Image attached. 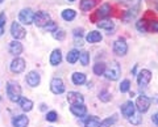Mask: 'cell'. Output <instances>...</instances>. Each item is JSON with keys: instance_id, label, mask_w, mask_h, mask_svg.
<instances>
[{"instance_id": "b9f144b4", "label": "cell", "mask_w": 158, "mask_h": 127, "mask_svg": "<svg viewBox=\"0 0 158 127\" xmlns=\"http://www.w3.org/2000/svg\"><path fill=\"white\" fill-rule=\"evenodd\" d=\"M152 121H153V122H154V123H156V125L158 126V113H156L154 115H153V117H152Z\"/></svg>"}, {"instance_id": "d6986e66", "label": "cell", "mask_w": 158, "mask_h": 127, "mask_svg": "<svg viewBox=\"0 0 158 127\" xmlns=\"http://www.w3.org/2000/svg\"><path fill=\"white\" fill-rule=\"evenodd\" d=\"M102 34L96 32V30H94V32H90L87 34V37H86V41L88 43H96V42H100L102 41Z\"/></svg>"}, {"instance_id": "f1b7e54d", "label": "cell", "mask_w": 158, "mask_h": 127, "mask_svg": "<svg viewBox=\"0 0 158 127\" xmlns=\"http://www.w3.org/2000/svg\"><path fill=\"white\" fill-rule=\"evenodd\" d=\"M117 121V115H112L111 118H106L104 121L100 122V127H111Z\"/></svg>"}, {"instance_id": "7a4b0ae2", "label": "cell", "mask_w": 158, "mask_h": 127, "mask_svg": "<svg viewBox=\"0 0 158 127\" xmlns=\"http://www.w3.org/2000/svg\"><path fill=\"white\" fill-rule=\"evenodd\" d=\"M104 75H106V77L108 80H112V81L117 80L118 77H120V75H121V67H120V64H118L117 62H115V60L111 62V64L106 70Z\"/></svg>"}, {"instance_id": "6da1fadb", "label": "cell", "mask_w": 158, "mask_h": 127, "mask_svg": "<svg viewBox=\"0 0 158 127\" xmlns=\"http://www.w3.org/2000/svg\"><path fill=\"white\" fill-rule=\"evenodd\" d=\"M7 94L12 102H19L21 98V87L16 81H9L7 84Z\"/></svg>"}, {"instance_id": "60d3db41", "label": "cell", "mask_w": 158, "mask_h": 127, "mask_svg": "<svg viewBox=\"0 0 158 127\" xmlns=\"http://www.w3.org/2000/svg\"><path fill=\"white\" fill-rule=\"evenodd\" d=\"M78 36H79V37L83 36V29H82V28H81V29H75V30H74V37L77 38Z\"/></svg>"}, {"instance_id": "8d00e7d4", "label": "cell", "mask_w": 158, "mask_h": 127, "mask_svg": "<svg viewBox=\"0 0 158 127\" xmlns=\"http://www.w3.org/2000/svg\"><path fill=\"white\" fill-rule=\"evenodd\" d=\"M45 28H46V30H48V32H52V33H53V32L57 29V24L54 22V21H50Z\"/></svg>"}, {"instance_id": "5bb4252c", "label": "cell", "mask_w": 158, "mask_h": 127, "mask_svg": "<svg viewBox=\"0 0 158 127\" xmlns=\"http://www.w3.org/2000/svg\"><path fill=\"white\" fill-rule=\"evenodd\" d=\"M12 125H13V127H28L29 119L25 115H17L12 119Z\"/></svg>"}, {"instance_id": "d590c367", "label": "cell", "mask_w": 158, "mask_h": 127, "mask_svg": "<svg viewBox=\"0 0 158 127\" xmlns=\"http://www.w3.org/2000/svg\"><path fill=\"white\" fill-rule=\"evenodd\" d=\"M46 119L49 122H56L58 119V115H57L56 111H49V113L46 114Z\"/></svg>"}, {"instance_id": "44dd1931", "label": "cell", "mask_w": 158, "mask_h": 127, "mask_svg": "<svg viewBox=\"0 0 158 127\" xmlns=\"http://www.w3.org/2000/svg\"><path fill=\"white\" fill-rule=\"evenodd\" d=\"M19 104L24 111H31L33 109V102L29 98H25V97H21V98L19 100Z\"/></svg>"}, {"instance_id": "8992f818", "label": "cell", "mask_w": 158, "mask_h": 127, "mask_svg": "<svg viewBox=\"0 0 158 127\" xmlns=\"http://www.w3.org/2000/svg\"><path fill=\"white\" fill-rule=\"evenodd\" d=\"M11 34L15 40H23V38H25L27 36V32L25 29H24L21 25H20V22H13L12 26H11Z\"/></svg>"}, {"instance_id": "d4e9b609", "label": "cell", "mask_w": 158, "mask_h": 127, "mask_svg": "<svg viewBox=\"0 0 158 127\" xmlns=\"http://www.w3.org/2000/svg\"><path fill=\"white\" fill-rule=\"evenodd\" d=\"M136 28L138 32L141 33H146L149 30V22H146V20H138L136 22Z\"/></svg>"}, {"instance_id": "3957f363", "label": "cell", "mask_w": 158, "mask_h": 127, "mask_svg": "<svg viewBox=\"0 0 158 127\" xmlns=\"http://www.w3.org/2000/svg\"><path fill=\"white\" fill-rule=\"evenodd\" d=\"M33 22L36 24L37 26H40V28H45L48 24L50 22V16H49L48 12L40 11V12H37V13H34Z\"/></svg>"}, {"instance_id": "30bf717a", "label": "cell", "mask_w": 158, "mask_h": 127, "mask_svg": "<svg viewBox=\"0 0 158 127\" xmlns=\"http://www.w3.org/2000/svg\"><path fill=\"white\" fill-rule=\"evenodd\" d=\"M25 70V60L23 58H16L11 63V71L13 74H21Z\"/></svg>"}, {"instance_id": "52a82bcc", "label": "cell", "mask_w": 158, "mask_h": 127, "mask_svg": "<svg viewBox=\"0 0 158 127\" xmlns=\"http://www.w3.org/2000/svg\"><path fill=\"white\" fill-rule=\"evenodd\" d=\"M152 80V72L149 70H141L137 75V83L140 87H146Z\"/></svg>"}, {"instance_id": "f6af8a7d", "label": "cell", "mask_w": 158, "mask_h": 127, "mask_svg": "<svg viewBox=\"0 0 158 127\" xmlns=\"http://www.w3.org/2000/svg\"><path fill=\"white\" fill-rule=\"evenodd\" d=\"M3 2H4V0H0V4H2V3H3Z\"/></svg>"}, {"instance_id": "4dcf8cb0", "label": "cell", "mask_w": 158, "mask_h": 127, "mask_svg": "<svg viewBox=\"0 0 158 127\" xmlns=\"http://www.w3.org/2000/svg\"><path fill=\"white\" fill-rule=\"evenodd\" d=\"M79 60H81L82 66H87L90 63V54L87 51H82L81 55H79Z\"/></svg>"}, {"instance_id": "2e32d148", "label": "cell", "mask_w": 158, "mask_h": 127, "mask_svg": "<svg viewBox=\"0 0 158 127\" xmlns=\"http://www.w3.org/2000/svg\"><path fill=\"white\" fill-rule=\"evenodd\" d=\"M9 52H11L12 55H15V56L20 55V54L23 52V45L16 40L12 41L11 43H9Z\"/></svg>"}, {"instance_id": "836d02e7", "label": "cell", "mask_w": 158, "mask_h": 127, "mask_svg": "<svg viewBox=\"0 0 158 127\" xmlns=\"http://www.w3.org/2000/svg\"><path fill=\"white\" fill-rule=\"evenodd\" d=\"M128 119H129V122H131L132 125H136V126H137V125H140L141 122H142V117L138 115V114H133V115L129 117Z\"/></svg>"}, {"instance_id": "7c38bea8", "label": "cell", "mask_w": 158, "mask_h": 127, "mask_svg": "<svg viewBox=\"0 0 158 127\" xmlns=\"http://www.w3.org/2000/svg\"><path fill=\"white\" fill-rule=\"evenodd\" d=\"M67 101L70 102L71 105H82L85 98H83V96L79 93V92H69Z\"/></svg>"}, {"instance_id": "d6a6232c", "label": "cell", "mask_w": 158, "mask_h": 127, "mask_svg": "<svg viewBox=\"0 0 158 127\" xmlns=\"http://www.w3.org/2000/svg\"><path fill=\"white\" fill-rule=\"evenodd\" d=\"M99 100L103 101V102L111 101V93L108 90H102L100 93H99Z\"/></svg>"}, {"instance_id": "ffe728a7", "label": "cell", "mask_w": 158, "mask_h": 127, "mask_svg": "<svg viewBox=\"0 0 158 127\" xmlns=\"http://www.w3.org/2000/svg\"><path fill=\"white\" fill-rule=\"evenodd\" d=\"M99 3V0H82L81 9L82 11H91V9Z\"/></svg>"}, {"instance_id": "4fadbf2b", "label": "cell", "mask_w": 158, "mask_h": 127, "mask_svg": "<svg viewBox=\"0 0 158 127\" xmlns=\"http://www.w3.org/2000/svg\"><path fill=\"white\" fill-rule=\"evenodd\" d=\"M27 83H28V85H31V87H37L40 84V81H41V77H40V74L36 71H31L29 74L27 75Z\"/></svg>"}, {"instance_id": "603a6c76", "label": "cell", "mask_w": 158, "mask_h": 127, "mask_svg": "<svg viewBox=\"0 0 158 127\" xmlns=\"http://www.w3.org/2000/svg\"><path fill=\"white\" fill-rule=\"evenodd\" d=\"M86 127H100V119L95 115H90L85 122Z\"/></svg>"}, {"instance_id": "9c48e42d", "label": "cell", "mask_w": 158, "mask_h": 127, "mask_svg": "<svg viewBox=\"0 0 158 127\" xmlns=\"http://www.w3.org/2000/svg\"><path fill=\"white\" fill-rule=\"evenodd\" d=\"M19 18H20V21H21L23 24H25V25H29V24L33 22L34 13L32 12L31 8H25V9H23V11L20 12Z\"/></svg>"}, {"instance_id": "bcb514c9", "label": "cell", "mask_w": 158, "mask_h": 127, "mask_svg": "<svg viewBox=\"0 0 158 127\" xmlns=\"http://www.w3.org/2000/svg\"><path fill=\"white\" fill-rule=\"evenodd\" d=\"M69 2H75V0H69Z\"/></svg>"}, {"instance_id": "1f68e13d", "label": "cell", "mask_w": 158, "mask_h": 127, "mask_svg": "<svg viewBox=\"0 0 158 127\" xmlns=\"http://www.w3.org/2000/svg\"><path fill=\"white\" fill-rule=\"evenodd\" d=\"M141 0H118V3H121L123 6H127V7H132V8H136L138 4H140Z\"/></svg>"}, {"instance_id": "9a60e30c", "label": "cell", "mask_w": 158, "mask_h": 127, "mask_svg": "<svg viewBox=\"0 0 158 127\" xmlns=\"http://www.w3.org/2000/svg\"><path fill=\"white\" fill-rule=\"evenodd\" d=\"M70 110H71V113L75 115V117H85L86 115V113H87V107L85 106V105H71V107H70Z\"/></svg>"}, {"instance_id": "83f0119b", "label": "cell", "mask_w": 158, "mask_h": 127, "mask_svg": "<svg viewBox=\"0 0 158 127\" xmlns=\"http://www.w3.org/2000/svg\"><path fill=\"white\" fill-rule=\"evenodd\" d=\"M98 26L100 28V29H106V30H112L113 28H115V24H113L112 21L110 20H104V21H99L98 22Z\"/></svg>"}, {"instance_id": "e0dca14e", "label": "cell", "mask_w": 158, "mask_h": 127, "mask_svg": "<svg viewBox=\"0 0 158 127\" xmlns=\"http://www.w3.org/2000/svg\"><path fill=\"white\" fill-rule=\"evenodd\" d=\"M111 14V6L110 4H103V6H100V8L98 9V12H96V16L99 18H106L108 17Z\"/></svg>"}, {"instance_id": "277c9868", "label": "cell", "mask_w": 158, "mask_h": 127, "mask_svg": "<svg viewBox=\"0 0 158 127\" xmlns=\"http://www.w3.org/2000/svg\"><path fill=\"white\" fill-rule=\"evenodd\" d=\"M152 104V100L146 96H140L136 101V109L140 111V113H146L149 110V106Z\"/></svg>"}, {"instance_id": "ab89813d", "label": "cell", "mask_w": 158, "mask_h": 127, "mask_svg": "<svg viewBox=\"0 0 158 127\" xmlns=\"http://www.w3.org/2000/svg\"><path fill=\"white\" fill-rule=\"evenodd\" d=\"M6 25V13H0V29H4Z\"/></svg>"}, {"instance_id": "ba28073f", "label": "cell", "mask_w": 158, "mask_h": 127, "mask_svg": "<svg viewBox=\"0 0 158 127\" xmlns=\"http://www.w3.org/2000/svg\"><path fill=\"white\" fill-rule=\"evenodd\" d=\"M50 89L54 94H62L65 92V84L59 77H54L50 83Z\"/></svg>"}, {"instance_id": "484cf974", "label": "cell", "mask_w": 158, "mask_h": 127, "mask_svg": "<svg viewBox=\"0 0 158 127\" xmlns=\"http://www.w3.org/2000/svg\"><path fill=\"white\" fill-rule=\"evenodd\" d=\"M106 70H107V67H106V64L103 62H100V63H96L95 66H94V74L95 75H104V72H106Z\"/></svg>"}, {"instance_id": "4316f807", "label": "cell", "mask_w": 158, "mask_h": 127, "mask_svg": "<svg viewBox=\"0 0 158 127\" xmlns=\"http://www.w3.org/2000/svg\"><path fill=\"white\" fill-rule=\"evenodd\" d=\"M75 16H77V12L74 11V9H65V11L62 12V17H63V20H66V21L74 20Z\"/></svg>"}, {"instance_id": "7bdbcfd3", "label": "cell", "mask_w": 158, "mask_h": 127, "mask_svg": "<svg viewBox=\"0 0 158 127\" xmlns=\"http://www.w3.org/2000/svg\"><path fill=\"white\" fill-rule=\"evenodd\" d=\"M45 106H46V105H44V104H42V105H41V110H45V109H46Z\"/></svg>"}, {"instance_id": "cb8c5ba5", "label": "cell", "mask_w": 158, "mask_h": 127, "mask_svg": "<svg viewBox=\"0 0 158 127\" xmlns=\"http://www.w3.org/2000/svg\"><path fill=\"white\" fill-rule=\"evenodd\" d=\"M79 55H81V52H79L77 48H74V50L69 51V54H67V62L70 63V64H74V63H75L79 59Z\"/></svg>"}, {"instance_id": "ac0fdd59", "label": "cell", "mask_w": 158, "mask_h": 127, "mask_svg": "<svg viewBox=\"0 0 158 127\" xmlns=\"http://www.w3.org/2000/svg\"><path fill=\"white\" fill-rule=\"evenodd\" d=\"M61 62H62V52H61V50L56 48V50H53L52 55H50V64L58 66V64H61Z\"/></svg>"}, {"instance_id": "7402d4cb", "label": "cell", "mask_w": 158, "mask_h": 127, "mask_svg": "<svg viewBox=\"0 0 158 127\" xmlns=\"http://www.w3.org/2000/svg\"><path fill=\"white\" fill-rule=\"evenodd\" d=\"M71 79H73V83L75 85H82L86 83V75L82 74V72H74Z\"/></svg>"}, {"instance_id": "f35d334b", "label": "cell", "mask_w": 158, "mask_h": 127, "mask_svg": "<svg viewBox=\"0 0 158 127\" xmlns=\"http://www.w3.org/2000/svg\"><path fill=\"white\" fill-rule=\"evenodd\" d=\"M149 29H150V30H153V32L158 33V21H152L149 24Z\"/></svg>"}, {"instance_id": "5b68a950", "label": "cell", "mask_w": 158, "mask_h": 127, "mask_svg": "<svg viewBox=\"0 0 158 127\" xmlns=\"http://www.w3.org/2000/svg\"><path fill=\"white\" fill-rule=\"evenodd\" d=\"M113 51L118 56H124L128 51V45L124 38H118V40L113 43Z\"/></svg>"}, {"instance_id": "ee69618b", "label": "cell", "mask_w": 158, "mask_h": 127, "mask_svg": "<svg viewBox=\"0 0 158 127\" xmlns=\"http://www.w3.org/2000/svg\"><path fill=\"white\" fill-rule=\"evenodd\" d=\"M156 8H157V11H158V0L156 2Z\"/></svg>"}, {"instance_id": "74e56055", "label": "cell", "mask_w": 158, "mask_h": 127, "mask_svg": "<svg viewBox=\"0 0 158 127\" xmlns=\"http://www.w3.org/2000/svg\"><path fill=\"white\" fill-rule=\"evenodd\" d=\"M136 11H135V9H133V11H129V12H128L127 13V16L124 17V21H129L131 20V18H135L136 17Z\"/></svg>"}, {"instance_id": "f546056e", "label": "cell", "mask_w": 158, "mask_h": 127, "mask_svg": "<svg viewBox=\"0 0 158 127\" xmlns=\"http://www.w3.org/2000/svg\"><path fill=\"white\" fill-rule=\"evenodd\" d=\"M52 34H53V37L56 38V40H58V41H63V40H65V37H66L65 30H63V29H58V28Z\"/></svg>"}, {"instance_id": "8fae6325", "label": "cell", "mask_w": 158, "mask_h": 127, "mask_svg": "<svg viewBox=\"0 0 158 127\" xmlns=\"http://www.w3.org/2000/svg\"><path fill=\"white\" fill-rule=\"evenodd\" d=\"M135 110H136V106L132 101H127L125 104L121 105V114L127 117V118H129V117L135 114Z\"/></svg>"}, {"instance_id": "e575fe53", "label": "cell", "mask_w": 158, "mask_h": 127, "mask_svg": "<svg viewBox=\"0 0 158 127\" xmlns=\"http://www.w3.org/2000/svg\"><path fill=\"white\" fill-rule=\"evenodd\" d=\"M129 88H131V81L129 80L121 81V84H120V92H121V93H125V92H128V90H129Z\"/></svg>"}]
</instances>
